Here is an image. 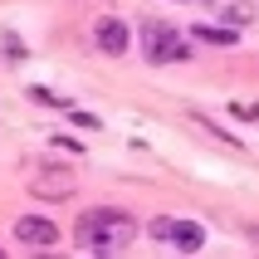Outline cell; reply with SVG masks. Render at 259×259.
I'll return each instance as SVG.
<instances>
[{
    "mask_svg": "<svg viewBox=\"0 0 259 259\" xmlns=\"http://www.w3.org/2000/svg\"><path fill=\"white\" fill-rule=\"evenodd\" d=\"M137 240V220L122 210H83L73 225V245L83 254H122Z\"/></svg>",
    "mask_w": 259,
    "mask_h": 259,
    "instance_id": "6da1fadb",
    "label": "cell"
},
{
    "mask_svg": "<svg viewBox=\"0 0 259 259\" xmlns=\"http://www.w3.org/2000/svg\"><path fill=\"white\" fill-rule=\"evenodd\" d=\"M142 54L152 59V64H181V59H191V49H186V34H181V29L147 20L142 25Z\"/></svg>",
    "mask_w": 259,
    "mask_h": 259,
    "instance_id": "7a4b0ae2",
    "label": "cell"
},
{
    "mask_svg": "<svg viewBox=\"0 0 259 259\" xmlns=\"http://www.w3.org/2000/svg\"><path fill=\"white\" fill-rule=\"evenodd\" d=\"M152 240H166V245L176 249V254H196V249L205 245V230L196 225V220H171V215H157L152 225Z\"/></svg>",
    "mask_w": 259,
    "mask_h": 259,
    "instance_id": "3957f363",
    "label": "cell"
},
{
    "mask_svg": "<svg viewBox=\"0 0 259 259\" xmlns=\"http://www.w3.org/2000/svg\"><path fill=\"white\" fill-rule=\"evenodd\" d=\"M29 191L39 201H64V196L78 191V176H73V166H39V171L29 176Z\"/></svg>",
    "mask_w": 259,
    "mask_h": 259,
    "instance_id": "277c9868",
    "label": "cell"
},
{
    "mask_svg": "<svg viewBox=\"0 0 259 259\" xmlns=\"http://www.w3.org/2000/svg\"><path fill=\"white\" fill-rule=\"evenodd\" d=\"M15 240L29 254H44L49 245H59V230H54V220H44V215H20L15 220Z\"/></svg>",
    "mask_w": 259,
    "mask_h": 259,
    "instance_id": "5b68a950",
    "label": "cell"
},
{
    "mask_svg": "<svg viewBox=\"0 0 259 259\" xmlns=\"http://www.w3.org/2000/svg\"><path fill=\"white\" fill-rule=\"evenodd\" d=\"M210 10H215L220 25H230V29H249L259 20V5H254V0H210Z\"/></svg>",
    "mask_w": 259,
    "mask_h": 259,
    "instance_id": "8992f818",
    "label": "cell"
},
{
    "mask_svg": "<svg viewBox=\"0 0 259 259\" xmlns=\"http://www.w3.org/2000/svg\"><path fill=\"white\" fill-rule=\"evenodd\" d=\"M93 39H98V49H103V54H127V39H132V34H127V25H122V20H98V29H93Z\"/></svg>",
    "mask_w": 259,
    "mask_h": 259,
    "instance_id": "52a82bcc",
    "label": "cell"
},
{
    "mask_svg": "<svg viewBox=\"0 0 259 259\" xmlns=\"http://www.w3.org/2000/svg\"><path fill=\"white\" fill-rule=\"evenodd\" d=\"M235 34L240 29H230V25H201L196 29V39H205V44H235Z\"/></svg>",
    "mask_w": 259,
    "mask_h": 259,
    "instance_id": "ba28073f",
    "label": "cell"
}]
</instances>
